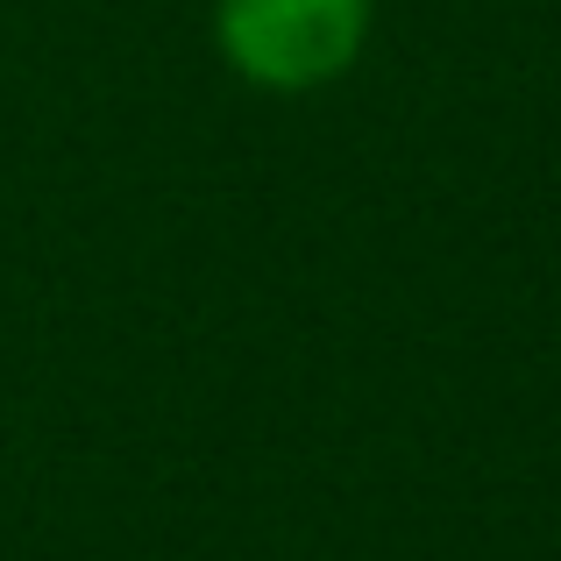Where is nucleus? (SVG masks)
Listing matches in <instances>:
<instances>
[{
	"instance_id": "f257e3e1",
	"label": "nucleus",
	"mask_w": 561,
	"mask_h": 561,
	"mask_svg": "<svg viewBox=\"0 0 561 561\" xmlns=\"http://www.w3.org/2000/svg\"><path fill=\"white\" fill-rule=\"evenodd\" d=\"M377 0H214V57L277 100L328 93L363 65Z\"/></svg>"
}]
</instances>
